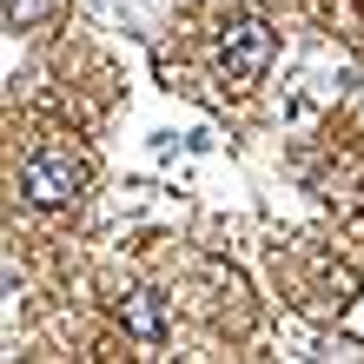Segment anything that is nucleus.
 Returning <instances> with one entry per match:
<instances>
[{"instance_id": "f257e3e1", "label": "nucleus", "mask_w": 364, "mask_h": 364, "mask_svg": "<svg viewBox=\"0 0 364 364\" xmlns=\"http://www.w3.org/2000/svg\"><path fill=\"white\" fill-rule=\"evenodd\" d=\"M272 53H278L272 20H259V14L225 20V27H219V47H212V60H219V87H225V93H252V87L265 80Z\"/></svg>"}, {"instance_id": "f03ea898", "label": "nucleus", "mask_w": 364, "mask_h": 364, "mask_svg": "<svg viewBox=\"0 0 364 364\" xmlns=\"http://www.w3.org/2000/svg\"><path fill=\"white\" fill-rule=\"evenodd\" d=\"M87 192V159L73 153V146H33L27 159H20V199L33 212H53Z\"/></svg>"}, {"instance_id": "7ed1b4c3", "label": "nucleus", "mask_w": 364, "mask_h": 364, "mask_svg": "<svg viewBox=\"0 0 364 364\" xmlns=\"http://www.w3.org/2000/svg\"><path fill=\"white\" fill-rule=\"evenodd\" d=\"M119 325L133 331V338H146V345H159V338L173 331V311H166L159 291H126L119 298Z\"/></svg>"}, {"instance_id": "20e7f679", "label": "nucleus", "mask_w": 364, "mask_h": 364, "mask_svg": "<svg viewBox=\"0 0 364 364\" xmlns=\"http://www.w3.org/2000/svg\"><path fill=\"white\" fill-rule=\"evenodd\" d=\"M60 7V0H0V20H7V33H27V27H40Z\"/></svg>"}]
</instances>
